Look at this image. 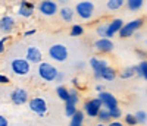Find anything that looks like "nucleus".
I'll list each match as a JSON object with an SVG mask.
<instances>
[{"label":"nucleus","instance_id":"1","mask_svg":"<svg viewBox=\"0 0 147 126\" xmlns=\"http://www.w3.org/2000/svg\"><path fill=\"white\" fill-rule=\"evenodd\" d=\"M74 12H75V15L81 21H90L94 16L96 5L93 2H90V0H81V2L75 3V6H74Z\"/></svg>","mask_w":147,"mask_h":126},{"label":"nucleus","instance_id":"2","mask_svg":"<svg viewBox=\"0 0 147 126\" xmlns=\"http://www.w3.org/2000/svg\"><path fill=\"white\" fill-rule=\"evenodd\" d=\"M57 72H59V69L53 65V63H50V62H44L43 60L40 65H37V73H38V76L44 82H53V81H56Z\"/></svg>","mask_w":147,"mask_h":126},{"label":"nucleus","instance_id":"3","mask_svg":"<svg viewBox=\"0 0 147 126\" xmlns=\"http://www.w3.org/2000/svg\"><path fill=\"white\" fill-rule=\"evenodd\" d=\"M144 25V19L143 18H136V19H131V21H128V22H125L124 23V27L121 28V31H119V37L121 38H131V37H134L137 32H138V29Z\"/></svg>","mask_w":147,"mask_h":126},{"label":"nucleus","instance_id":"4","mask_svg":"<svg viewBox=\"0 0 147 126\" xmlns=\"http://www.w3.org/2000/svg\"><path fill=\"white\" fill-rule=\"evenodd\" d=\"M49 57H50L53 62L57 63H63L68 60L69 57V52H68V47L65 44H60V43H55L49 47Z\"/></svg>","mask_w":147,"mask_h":126},{"label":"nucleus","instance_id":"5","mask_svg":"<svg viewBox=\"0 0 147 126\" xmlns=\"http://www.w3.org/2000/svg\"><path fill=\"white\" fill-rule=\"evenodd\" d=\"M10 72L16 76H27L31 72V65L25 60V57H15L10 62Z\"/></svg>","mask_w":147,"mask_h":126},{"label":"nucleus","instance_id":"6","mask_svg":"<svg viewBox=\"0 0 147 126\" xmlns=\"http://www.w3.org/2000/svg\"><path fill=\"white\" fill-rule=\"evenodd\" d=\"M35 9L46 18H52L59 13V5L53 0H41V2L37 3Z\"/></svg>","mask_w":147,"mask_h":126},{"label":"nucleus","instance_id":"7","mask_svg":"<svg viewBox=\"0 0 147 126\" xmlns=\"http://www.w3.org/2000/svg\"><path fill=\"white\" fill-rule=\"evenodd\" d=\"M28 107H30V110L32 113H35V115L40 116V117H44L47 115V111H49L47 101L43 97H32V98H30Z\"/></svg>","mask_w":147,"mask_h":126},{"label":"nucleus","instance_id":"8","mask_svg":"<svg viewBox=\"0 0 147 126\" xmlns=\"http://www.w3.org/2000/svg\"><path fill=\"white\" fill-rule=\"evenodd\" d=\"M103 109L102 103H100V100L99 98H90L87 100V101L84 103V107H82V111H84V115L85 116H88L90 119H94L97 117V115H99V111Z\"/></svg>","mask_w":147,"mask_h":126},{"label":"nucleus","instance_id":"9","mask_svg":"<svg viewBox=\"0 0 147 126\" xmlns=\"http://www.w3.org/2000/svg\"><path fill=\"white\" fill-rule=\"evenodd\" d=\"M9 98H10L12 104L24 106V104H27L30 101V94H28V91L25 90V88H15V90L10 92Z\"/></svg>","mask_w":147,"mask_h":126},{"label":"nucleus","instance_id":"10","mask_svg":"<svg viewBox=\"0 0 147 126\" xmlns=\"http://www.w3.org/2000/svg\"><path fill=\"white\" fill-rule=\"evenodd\" d=\"M25 60L30 65H40L43 62V52L37 46H30L25 50Z\"/></svg>","mask_w":147,"mask_h":126},{"label":"nucleus","instance_id":"11","mask_svg":"<svg viewBox=\"0 0 147 126\" xmlns=\"http://www.w3.org/2000/svg\"><path fill=\"white\" fill-rule=\"evenodd\" d=\"M122 27H124V19H121V18H113L112 21L106 22V35H105V38L112 40L116 34H119Z\"/></svg>","mask_w":147,"mask_h":126},{"label":"nucleus","instance_id":"12","mask_svg":"<svg viewBox=\"0 0 147 126\" xmlns=\"http://www.w3.org/2000/svg\"><path fill=\"white\" fill-rule=\"evenodd\" d=\"M97 98L100 100V103H102L103 109H106V110L119 107V104H118V98H116L112 92H109V91H102V92H99Z\"/></svg>","mask_w":147,"mask_h":126},{"label":"nucleus","instance_id":"13","mask_svg":"<svg viewBox=\"0 0 147 126\" xmlns=\"http://www.w3.org/2000/svg\"><path fill=\"white\" fill-rule=\"evenodd\" d=\"M34 12H35V3L34 2H27V0H21L19 2L18 9H16L18 16H21L24 19H28L34 15Z\"/></svg>","mask_w":147,"mask_h":126},{"label":"nucleus","instance_id":"14","mask_svg":"<svg viewBox=\"0 0 147 126\" xmlns=\"http://www.w3.org/2000/svg\"><path fill=\"white\" fill-rule=\"evenodd\" d=\"M16 28V21L15 16L12 15H3L0 18V32H3L5 35H10Z\"/></svg>","mask_w":147,"mask_h":126},{"label":"nucleus","instance_id":"15","mask_svg":"<svg viewBox=\"0 0 147 126\" xmlns=\"http://www.w3.org/2000/svg\"><path fill=\"white\" fill-rule=\"evenodd\" d=\"M88 65H90V68H91V70H93L94 79H96V81H100V70H102V68H105L106 65H109V62H107L106 59L93 56V57L88 60Z\"/></svg>","mask_w":147,"mask_h":126},{"label":"nucleus","instance_id":"16","mask_svg":"<svg viewBox=\"0 0 147 126\" xmlns=\"http://www.w3.org/2000/svg\"><path fill=\"white\" fill-rule=\"evenodd\" d=\"M94 48H96L97 53L107 54V53H110V52H113L115 44H113L112 40H109V38H97V40L94 41Z\"/></svg>","mask_w":147,"mask_h":126},{"label":"nucleus","instance_id":"17","mask_svg":"<svg viewBox=\"0 0 147 126\" xmlns=\"http://www.w3.org/2000/svg\"><path fill=\"white\" fill-rule=\"evenodd\" d=\"M59 15L62 18V21L65 23H71L74 19H75V12H74V7L69 5H65L62 7H59Z\"/></svg>","mask_w":147,"mask_h":126},{"label":"nucleus","instance_id":"18","mask_svg":"<svg viewBox=\"0 0 147 126\" xmlns=\"http://www.w3.org/2000/svg\"><path fill=\"white\" fill-rule=\"evenodd\" d=\"M116 76H118V73H116L115 68H112L110 65H106V66L102 68V70H100V79H103V81H106V82H112Z\"/></svg>","mask_w":147,"mask_h":126},{"label":"nucleus","instance_id":"19","mask_svg":"<svg viewBox=\"0 0 147 126\" xmlns=\"http://www.w3.org/2000/svg\"><path fill=\"white\" fill-rule=\"evenodd\" d=\"M137 75V65H131V66H127L124 68L121 72H119V78L121 79H131Z\"/></svg>","mask_w":147,"mask_h":126},{"label":"nucleus","instance_id":"20","mask_svg":"<svg viewBox=\"0 0 147 126\" xmlns=\"http://www.w3.org/2000/svg\"><path fill=\"white\" fill-rule=\"evenodd\" d=\"M125 6L129 12H138L144 6V0H127Z\"/></svg>","mask_w":147,"mask_h":126},{"label":"nucleus","instance_id":"21","mask_svg":"<svg viewBox=\"0 0 147 126\" xmlns=\"http://www.w3.org/2000/svg\"><path fill=\"white\" fill-rule=\"evenodd\" d=\"M56 95H57V98L60 100V101L66 103L68 98H69V88H66L65 85H57V88H56Z\"/></svg>","mask_w":147,"mask_h":126},{"label":"nucleus","instance_id":"22","mask_svg":"<svg viewBox=\"0 0 147 126\" xmlns=\"http://www.w3.org/2000/svg\"><path fill=\"white\" fill-rule=\"evenodd\" d=\"M124 5H125L124 0H107V2H106V7L110 12H116V10L122 9Z\"/></svg>","mask_w":147,"mask_h":126},{"label":"nucleus","instance_id":"23","mask_svg":"<svg viewBox=\"0 0 147 126\" xmlns=\"http://www.w3.org/2000/svg\"><path fill=\"white\" fill-rule=\"evenodd\" d=\"M80 100H81L80 91L77 90V88H71V90H69V98H68L66 103H69V104H72V106H78Z\"/></svg>","mask_w":147,"mask_h":126},{"label":"nucleus","instance_id":"24","mask_svg":"<svg viewBox=\"0 0 147 126\" xmlns=\"http://www.w3.org/2000/svg\"><path fill=\"white\" fill-rule=\"evenodd\" d=\"M84 119H85V115H84V111L82 110H77V113L71 117V125L72 126H80L84 123Z\"/></svg>","mask_w":147,"mask_h":126},{"label":"nucleus","instance_id":"25","mask_svg":"<svg viewBox=\"0 0 147 126\" xmlns=\"http://www.w3.org/2000/svg\"><path fill=\"white\" fill-rule=\"evenodd\" d=\"M84 32H85V29H84V27L81 23H74L72 27H71V31H69V35L71 37H82L84 35Z\"/></svg>","mask_w":147,"mask_h":126},{"label":"nucleus","instance_id":"26","mask_svg":"<svg viewBox=\"0 0 147 126\" xmlns=\"http://www.w3.org/2000/svg\"><path fill=\"white\" fill-rule=\"evenodd\" d=\"M97 119H99V123H102V125H107L110 120H112V119H110V115H109V110H106V109H102L99 111Z\"/></svg>","mask_w":147,"mask_h":126},{"label":"nucleus","instance_id":"27","mask_svg":"<svg viewBox=\"0 0 147 126\" xmlns=\"http://www.w3.org/2000/svg\"><path fill=\"white\" fill-rule=\"evenodd\" d=\"M134 117L137 120V125H147V111L144 110H137L134 113Z\"/></svg>","mask_w":147,"mask_h":126},{"label":"nucleus","instance_id":"28","mask_svg":"<svg viewBox=\"0 0 147 126\" xmlns=\"http://www.w3.org/2000/svg\"><path fill=\"white\" fill-rule=\"evenodd\" d=\"M77 110H78L77 106H72V104H69V103H65V116H66V117L71 119V117L77 113Z\"/></svg>","mask_w":147,"mask_h":126},{"label":"nucleus","instance_id":"29","mask_svg":"<svg viewBox=\"0 0 147 126\" xmlns=\"http://www.w3.org/2000/svg\"><path fill=\"white\" fill-rule=\"evenodd\" d=\"M138 69H140V73H141V78L144 79V81H147V59H144V60H141L140 63H138Z\"/></svg>","mask_w":147,"mask_h":126},{"label":"nucleus","instance_id":"30","mask_svg":"<svg viewBox=\"0 0 147 126\" xmlns=\"http://www.w3.org/2000/svg\"><path fill=\"white\" fill-rule=\"evenodd\" d=\"M109 115H110V119H112V120H119L122 117V110H121V107L110 109L109 110Z\"/></svg>","mask_w":147,"mask_h":126},{"label":"nucleus","instance_id":"31","mask_svg":"<svg viewBox=\"0 0 147 126\" xmlns=\"http://www.w3.org/2000/svg\"><path fill=\"white\" fill-rule=\"evenodd\" d=\"M124 125L125 126H136L137 125V120H136L132 113H127V115L124 116Z\"/></svg>","mask_w":147,"mask_h":126},{"label":"nucleus","instance_id":"32","mask_svg":"<svg viewBox=\"0 0 147 126\" xmlns=\"http://www.w3.org/2000/svg\"><path fill=\"white\" fill-rule=\"evenodd\" d=\"M96 34L99 35V38H105V35H106V22L97 25L96 27Z\"/></svg>","mask_w":147,"mask_h":126},{"label":"nucleus","instance_id":"33","mask_svg":"<svg viewBox=\"0 0 147 126\" xmlns=\"http://www.w3.org/2000/svg\"><path fill=\"white\" fill-rule=\"evenodd\" d=\"M6 41H7V37L0 38V54H3L6 52Z\"/></svg>","mask_w":147,"mask_h":126},{"label":"nucleus","instance_id":"34","mask_svg":"<svg viewBox=\"0 0 147 126\" xmlns=\"http://www.w3.org/2000/svg\"><path fill=\"white\" fill-rule=\"evenodd\" d=\"M9 82H10V79H9L7 75L0 73V85H6V84H9Z\"/></svg>","mask_w":147,"mask_h":126},{"label":"nucleus","instance_id":"35","mask_svg":"<svg viewBox=\"0 0 147 126\" xmlns=\"http://www.w3.org/2000/svg\"><path fill=\"white\" fill-rule=\"evenodd\" d=\"M63 81H65V73L59 70V72H57V76H56V82H59V84H62Z\"/></svg>","mask_w":147,"mask_h":126},{"label":"nucleus","instance_id":"36","mask_svg":"<svg viewBox=\"0 0 147 126\" xmlns=\"http://www.w3.org/2000/svg\"><path fill=\"white\" fill-rule=\"evenodd\" d=\"M35 32H37V29H35V28L27 29L25 32H24V37H32V35H35Z\"/></svg>","mask_w":147,"mask_h":126},{"label":"nucleus","instance_id":"37","mask_svg":"<svg viewBox=\"0 0 147 126\" xmlns=\"http://www.w3.org/2000/svg\"><path fill=\"white\" fill-rule=\"evenodd\" d=\"M106 126H124V123H122L121 120H110Z\"/></svg>","mask_w":147,"mask_h":126},{"label":"nucleus","instance_id":"38","mask_svg":"<svg viewBox=\"0 0 147 126\" xmlns=\"http://www.w3.org/2000/svg\"><path fill=\"white\" fill-rule=\"evenodd\" d=\"M85 66H87V63H85L84 60H80V62H77V65H75V68H77V69H80V70H82Z\"/></svg>","mask_w":147,"mask_h":126},{"label":"nucleus","instance_id":"39","mask_svg":"<svg viewBox=\"0 0 147 126\" xmlns=\"http://www.w3.org/2000/svg\"><path fill=\"white\" fill-rule=\"evenodd\" d=\"M0 126H9V120L3 115H0Z\"/></svg>","mask_w":147,"mask_h":126},{"label":"nucleus","instance_id":"40","mask_svg":"<svg viewBox=\"0 0 147 126\" xmlns=\"http://www.w3.org/2000/svg\"><path fill=\"white\" fill-rule=\"evenodd\" d=\"M94 90H96L97 92H102V91H105V86H103V84H97V85L94 86Z\"/></svg>","mask_w":147,"mask_h":126},{"label":"nucleus","instance_id":"41","mask_svg":"<svg viewBox=\"0 0 147 126\" xmlns=\"http://www.w3.org/2000/svg\"><path fill=\"white\" fill-rule=\"evenodd\" d=\"M72 84H74V86H77V90H78V86H80V79H78V78H74V79H72Z\"/></svg>","mask_w":147,"mask_h":126},{"label":"nucleus","instance_id":"42","mask_svg":"<svg viewBox=\"0 0 147 126\" xmlns=\"http://www.w3.org/2000/svg\"><path fill=\"white\" fill-rule=\"evenodd\" d=\"M137 53H138V54H140V57H141V59H143V60H144V59H146V57H147V54H146V53H144V52H141V50H137Z\"/></svg>","mask_w":147,"mask_h":126},{"label":"nucleus","instance_id":"43","mask_svg":"<svg viewBox=\"0 0 147 126\" xmlns=\"http://www.w3.org/2000/svg\"><path fill=\"white\" fill-rule=\"evenodd\" d=\"M134 37H136V38H137V40H140V38H141V34H140V32H137V34H136V35H134Z\"/></svg>","mask_w":147,"mask_h":126},{"label":"nucleus","instance_id":"44","mask_svg":"<svg viewBox=\"0 0 147 126\" xmlns=\"http://www.w3.org/2000/svg\"><path fill=\"white\" fill-rule=\"evenodd\" d=\"M96 126H106V125H102V123H97Z\"/></svg>","mask_w":147,"mask_h":126},{"label":"nucleus","instance_id":"45","mask_svg":"<svg viewBox=\"0 0 147 126\" xmlns=\"http://www.w3.org/2000/svg\"><path fill=\"white\" fill-rule=\"evenodd\" d=\"M144 43H146V47H147V38H146V40H144Z\"/></svg>","mask_w":147,"mask_h":126},{"label":"nucleus","instance_id":"46","mask_svg":"<svg viewBox=\"0 0 147 126\" xmlns=\"http://www.w3.org/2000/svg\"><path fill=\"white\" fill-rule=\"evenodd\" d=\"M71 126H72V125H71ZM80 126H82V125H80Z\"/></svg>","mask_w":147,"mask_h":126},{"label":"nucleus","instance_id":"47","mask_svg":"<svg viewBox=\"0 0 147 126\" xmlns=\"http://www.w3.org/2000/svg\"><path fill=\"white\" fill-rule=\"evenodd\" d=\"M146 92H147V90H146Z\"/></svg>","mask_w":147,"mask_h":126}]
</instances>
